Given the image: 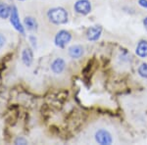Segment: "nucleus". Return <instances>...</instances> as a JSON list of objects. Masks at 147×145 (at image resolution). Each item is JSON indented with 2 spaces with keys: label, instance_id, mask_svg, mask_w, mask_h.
<instances>
[{
  "label": "nucleus",
  "instance_id": "1a4fd4ad",
  "mask_svg": "<svg viewBox=\"0 0 147 145\" xmlns=\"http://www.w3.org/2000/svg\"><path fill=\"white\" fill-rule=\"evenodd\" d=\"M22 62L27 67H30L34 62V51L30 47H26L22 51Z\"/></svg>",
  "mask_w": 147,
  "mask_h": 145
},
{
  "label": "nucleus",
  "instance_id": "6ab92c4d",
  "mask_svg": "<svg viewBox=\"0 0 147 145\" xmlns=\"http://www.w3.org/2000/svg\"><path fill=\"white\" fill-rule=\"evenodd\" d=\"M19 1H25V0H19Z\"/></svg>",
  "mask_w": 147,
  "mask_h": 145
},
{
  "label": "nucleus",
  "instance_id": "4468645a",
  "mask_svg": "<svg viewBox=\"0 0 147 145\" xmlns=\"http://www.w3.org/2000/svg\"><path fill=\"white\" fill-rule=\"evenodd\" d=\"M28 143V141L23 136H19L14 140V144H16V145H27Z\"/></svg>",
  "mask_w": 147,
  "mask_h": 145
},
{
  "label": "nucleus",
  "instance_id": "20e7f679",
  "mask_svg": "<svg viewBox=\"0 0 147 145\" xmlns=\"http://www.w3.org/2000/svg\"><path fill=\"white\" fill-rule=\"evenodd\" d=\"M94 139L100 145H110L113 143V136L106 128H99L94 134Z\"/></svg>",
  "mask_w": 147,
  "mask_h": 145
},
{
  "label": "nucleus",
  "instance_id": "9d476101",
  "mask_svg": "<svg viewBox=\"0 0 147 145\" xmlns=\"http://www.w3.org/2000/svg\"><path fill=\"white\" fill-rule=\"evenodd\" d=\"M24 27L28 32H36L38 28V23H37L36 19L32 17V16H28L24 19Z\"/></svg>",
  "mask_w": 147,
  "mask_h": 145
},
{
  "label": "nucleus",
  "instance_id": "9b49d317",
  "mask_svg": "<svg viewBox=\"0 0 147 145\" xmlns=\"http://www.w3.org/2000/svg\"><path fill=\"white\" fill-rule=\"evenodd\" d=\"M136 54L139 58H147V40L141 39L137 42L136 47Z\"/></svg>",
  "mask_w": 147,
  "mask_h": 145
},
{
  "label": "nucleus",
  "instance_id": "2eb2a0df",
  "mask_svg": "<svg viewBox=\"0 0 147 145\" xmlns=\"http://www.w3.org/2000/svg\"><path fill=\"white\" fill-rule=\"evenodd\" d=\"M6 44V38L5 36H4L3 34L0 32V50H1L2 48H3L4 46H5Z\"/></svg>",
  "mask_w": 147,
  "mask_h": 145
},
{
  "label": "nucleus",
  "instance_id": "a211bd4d",
  "mask_svg": "<svg viewBox=\"0 0 147 145\" xmlns=\"http://www.w3.org/2000/svg\"><path fill=\"white\" fill-rule=\"evenodd\" d=\"M142 24H143V27H144V28H145L146 32H147V16L143 19V21H142Z\"/></svg>",
  "mask_w": 147,
  "mask_h": 145
},
{
  "label": "nucleus",
  "instance_id": "0eeeda50",
  "mask_svg": "<svg viewBox=\"0 0 147 145\" xmlns=\"http://www.w3.org/2000/svg\"><path fill=\"white\" fill-rule=\"evenodd\" d=\"M66 69V61L63 58H56L52 61L50 65L51 72L55 75H60Z\"/></svg>",
  "mask_w": 147,
  "mask_h": 145
},
{
  "label": "nucleus",
  "instance_id": "f8f14e48",
  "mask_svg": "<svg viewBox=\"0 0 147 145\" xmlns=\"http://www.w3.org/2000/svg\"><path fill=\"white\" fill-rule=\"evenodd\" d=\"M11 11L12 6L4 3V2H0V19L6 20V19L10 18Z\"/></svg>",
  "mask_w": 147,
  "mask_h": 145
},
{
  "label": "nucleus",
  "instance_id": "7ed1b4c3",
  "mask_svg": "<svg viewBox=\"0 0 147 145\" xmlns=\"http://www.w3.org/2000/svg\"><path fill=\"white\" fill-rule=\"evenodd\" d=\"M10 23L12 27L15 28L18 32H20L22 35H26V28L24 27V24L21 22L20 16H19V12L16 6H12V11L10 15Z\"/></svg>",
  "mask_w": 147,
  "mask_h": 145
},
{
  "label": "nucleus",
  "instance_id": "6e6552de",
  "mask_svg": "<svg viewBox=\"0 0 147 145\" xmlns=\"http://www.w3.org/2000/svg\"><path fill=\"white\" fill-rule=\"evenodd\" d=\"M68 54L72 59H80L84 55V47L80 44H74L69 47Z\"/></svg>",
  "mask_w": 147,
  "mask_h": 145
},
{
  "label": "nucleus",
  "instance_id": "dca6fc26",
  "mask_svg": "<svg viewBox=\"0 0 147 145\" xmlns=\"http://www.w3.org/2000/svg\"><path fill=\"white\" fill-rule=\"evenodd\" d=\"M28 39H30V44L32 45V47H34V48H36V37H35L34 35H30V36H28Z\"/></svg>",
  "mask_w": 147,
  "mask_h": 145
},
{
  "label": "nucleus",
  "instance_id": "f3484780",
  "mask_svg": "<svg viewBox=\"0 0 147 145\" xmlns=\"http://www.w3.org/2000/svg\"><path fill=\"white\" fill-rule=\"evenodd\" d=\"M138 5L144 9H147V0H138Z\"/></svg>",
  "mask_w": 147,
  "mask_h": 145
},
{
  "label": "nucleus",
  "instance_id": "ddd939ff",
  "mask_svg": "<svg viewBox=\"0 0 147 145\" xmlns=\"http://www.w3.org/2000/svg\"><path fill=\"white\" fill-rule=\"evenodd\" d=\"M137 74L142 78H147V63H141L137 68Z\"/></svg>",
  "mask_w": 147,
  "mask_h": 145
},
{
  "label": "nucleus",
  "instance_id": "39448f33",
  "mask_svg": "<svg viewBox=\"0 0 147 145\" xmlns=\"http://www.w3.org/2000/svg\"><path fill=\"white\" fill-rule=\"evenodd\" d=\"M74 10L77 14L82 16H87L91 13L92 5L89 0H78L74 5Z\"/></svg>",
  "mask_w": 147,
  "mask_h": 145
},
{
  "label": "nucleus",
  "instance_id": "423d86ee",
  "mask_svg": "<svg viewBox=\"0 0 147 145\" xmlns=\"http://www.w3.org/2000/svg\"><path fill=\"white\" fill-rule=\"evenodd\" d=\"M102 32H103V28H102L101 26H91L85 32V36H86V39L88 41L95 42L97 40H99V38L101 37Z\"/></svg>",
  "mask_w": 147,
  "mask_h": 145
},
{
  "label": "nucleus",
  "instance_id": "f03ea898",
  "mask_svg": "<svg viewBox=\"0 0 147 145\" xmlns=\"http://www.w3.org/2000/svg\"><path fill=\"white\" fill-rule=\"evenodd\" d=\"M72 40V34L67 30H60L54 37V43L59 48H65Z\"/></svg>",
  "mask_w": 147,
  "mask_h": 145
},
{
  "label": "nucleus",
  "instance_id": "f257e3e1",
  "mask_svg": "<svg viewBox=\"0 0 147 145\" xmlns=\"http://www.w3.org/2000/svg\"><path fill=\"white\" fill-rule=\"evenodd\" d=\"M47 19L51 24L56 26L65 25L69 21L68 11L63 7H53L50 8L46 13Z\"/></svg>",
  "mask_w": 147,
  "mask_h": 145
}]
</instances>
